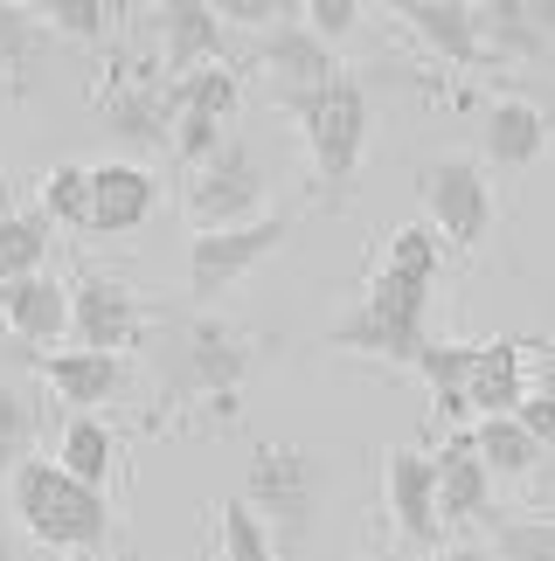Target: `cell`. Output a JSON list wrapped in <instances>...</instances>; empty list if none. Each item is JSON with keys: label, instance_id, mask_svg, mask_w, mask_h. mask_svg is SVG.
I'll return each instance as SVG.
<instances>
[{"label": "cell", "instance_id": "6da1fadb", "mask_svg": "<svg viewBox=\"0 0 555 561\" xmlns=\"http://www.w3.org/2000/svg\"><path fill=\"white\" fill-rule=\"evenodd\" d=\"M264 340L216 312H167L154 327V375H160V423L208 409L216 423H229L250 368H258Z\"/></svg>", "mask_w": 555, "mask_h": 561}, {"label": "cell", "instance_id": "7a4b0ae2", "mask_svg": "<svg viewBox=\"0 0 555 561\" xmlns=\"http://www.w3.org/2000/svg\"><path fill=\"white\" fill-rule=\"evenodd\" d=\"M8 506H14V520H21V534H29V541L70 554V561L98 554L104 541H112V500H104V492H91V485H77L56 458L14 465Z\"/></svg>", "mask_w": 555, "mask_h": 561}, {"label": "cell", "instance_id": "3957f363", "mask_svg": "<svg viewBox=\"0 0 555 561\" xmlns=\"http://www.w3.org/2000/svg\"><path fill=\"white\" fill-rule=\"evenodd\" d=\"M285 112L298 118V139H306V167L327 202H348V187L369 160V125H375V104H369V83L354 70H340L333 83L319 91H298V98H278Z\"/></svg>", "mask_w": 555, "mask_h": 561}, {"label": "cell", "instance_id": "277c9868", "mask_svg": "<svg viewBox=\"0 0 555 561\" xmlns=\"http://www.w3.org/2000/svg\"><path fill=\"white\" fill-rule=\"evenodd\" d=\"M431 291L438 285H423V277H403L382 264L369 277V291L354 298V312L348 319H333V347L340 354H369V360H389V368H417V354H423V319H431Z\"/></svg>", "mask_w": 555, "mask_h": 561}, {"label": "cell", "instance_id": "5b68a950", "mask_svg": "<svg viewBox=\"0 0 555 561\" xmlns=\"http://www.w3.org/2000/svg\"><path fill=\"white\" fill-rule=\"evenodd\" d=\"M319 500H327V465H319V450L285 444V437L250 450L243 506L271 527V541H285V548L306 541V534L319 527Z\"/></svg>", "mask_w": 555, "mask_h": 561}, {"label": "cell", "instance_id": "8992f818", "mask_svg": "<svg viewBox=\"0 0 555 561\" xmlns=\"http://www.w3.org/2000/svg\"><path fill=\"white\" fill-rule=\"evenodd\" d=\"M417 202H423V222L444 236V250H479L494 236V174L473 160V153H444V160H423L417 167Z\"/></svg>", "mask_w": 555, "mask_h": 561}, {"label": "cell", "instance_id": "52a82bcc", "mask_svg": "<svg viewBox=\"0 0 555 561\" xmlns=\"http://www.w3.org/2000/svg\"><path fill=\"white\" fill-rule=\"evenodd\" d=\"M188 222L202 229H237V222H258V215H271V174L264 160L250 153L243 139H229L216 160H202L195 174H188V194H181Z\"/></svg>", "mask_w": 555, "mask_h": 561}, {"label": "cell", "instance_id": "ba28073f", "mask_svg": "<svg viewBox=\"0 0 555 561\" xmlns=\"http://www.w3.org/2000/svg\"><path fill=\"white\" fill-rule=\"evenodd\" d=\"M285 236H292V215H278V208L258 215V222H237V229H202L195 243H188V298H195V312L229 298Z\"/></svg>", "mask_w": 555, "mask_h": 561}, {"label": "cell", "instance_id": "9c48e42d", "mask_svg": "<svg viewBox=\"0 0 555 561\" xmlns=\"http://www.w3.org/2000/svg\"><path fill=\"white\" fill-rule=\"evenodd\" d=\"M98 125L125 146V160L174 146V77L167 70H112L98 91Z\"/></svg>", "mask_w": 555, "mask_h": 561}, {"label": "cell", "instance_id": "30bf717a", "mask_svg": "<svg viewBox=\"0 0 555 561\" xmlns=\"http://www.w3.org/2000/svg\"><path fill=\"white\" fill-rule=\"evenodd\" d=\"M146 333H154V312H146V298L133 285H118V277H104V271H83L70 285V347L125 360Z\"/></svg>", "mask_w": 555, "mask_h": 561}, {"label": "cell", "instance_id": "8fae6325", "mask_svg": "<svg viewBox=\"0 0 555 561\" xmlns=\"http://www.w3.org/2000/svg\"><path fill=\"white\" fill-rule=\"evenodd\" d=\"M382 500H389V527L403 548H423L438 554L444 548V513H438V471H431V450L417 444H396L382 458Z\"/></svg>", "mask_w": 555, "mask_h": 561}, {"label": "cell", "instance_id": "7c38bea8", "mask_svg": "<svg viewBox=\"0 0 555 561\" xmlns=\"http://www.w3.org/2000/svg\"><path fill=\"white\" fill-rule=\"evenodd\" d=\"M160 35V70L167 77H195L208 62H229V21L208 0H167V8L146 14Z\"/></svg>", "mask_w": 555, "mask_h": 561}, {"label": "cell", "instance_id": "4fadbf2b", "mask_svg": "<svg viewBox=\"0 0 555 561\" xmlns=\"http://www.w3.org/2000/svg\"><path fill=\"white\" fill-rule=\"evenodd\" d=\"M154 208H160V181H154V167L146 160H98L91 167V236H133L154 222Z\"/></svg>", "mask_w": 555, "mask_h": 561}, {"label": "cell", "instance_id": "5bb4252c", "mask_svg": "<svg viewBox=\"0 0 555 561\" xmlns=\"http://www.w3.org/2000/svg\"><path fill=\"white\" fill-rule=\"evenodd\" d=\"M479 153H486V167H507V174L548 160L555 153V112H542L535 98H494L479 118Z\"/></svg>", "mask_w": 555, "mask_h": 561}, {"label": "cell", "instance_id": "9a60e30c", "mask_svg": "<svg viewBox=\"0 0 555 561\" xmlns=\"http://www.w3.org/2000/svg\"><path fill=\"white\" fill-rule=\"evenodd\" d=\"M0 327H8L21 347L56 354L70 340V285L56 271H35L21 285H0Z\"/></svg>", "mask_w": 555, "mask_h": 561}, {"label": "cell", "instance_id": "2e32d148", "mask_svg": "<svg viewBox=\"0 0 555 561\" xmlns=\"http://www.w3.org/2000/svg\"><path fill=\"white\" fill-rule=\"evenodd\" d=\"M258 62H264V77H271V91H278V98L319 91V83H333V77H340L333 49L306 28V21H298V8L278 21V28H264V35H258Z\"/></svg>", "mask_w": 555, "mask_h": 561}, {"label": "cell", "instance_id": "e0dca14e", "mask_svg": "<svg viewBox=\"0 0 555 561\" xmlns=\"http://www.w3.org/2000/svg\"><path fill=\"white\" fill-rule=\"evenodd\" d=\"M431 471H438V513H444V527H452V520H500L494 471L479 465L473 430H452L444 450H431Z\"/></svg>", "mask_w": 555, "mask_h": 561}, {"label": "cell", "instance_id": "ac0fdd59", "mask_svg": "<svg viewBox=\"0 0 555 561\" xmlns=\"http://www.w3.org/2000/svg\"><path fill=\"white\" fill-rule=\"evenodd\" d=\"M396 21L410 28L423 49H431L444 70H479L486 62V42H479V14L465 0H403Z\"/></svg>", "mask_w": 555, "mask_h": 561}, {"label": "cell", "instance_id": "d6986e66", "mask_svg": "<svg viewBox=\"0 0 555 561\" xmlns=\"http://www.w3.org/2000/svg\"><path fill=\"white\" fill-rule=\"evenodd\" d=\"M35 375L49 381V396L77 416L118 402L125 396V360L118 354H83V347H63V354H35Z\"/></svg>", "mask_w": 555, "mask_h": 561}, {"label": "cell", "instance_id": "ffe728a7", "mask_svg": "<svg viewBox=\"0 0 555 561\" xmlns=\"http://www.w3.org/2000/svg\"><path fill=\"white\" fill-rule=\"evenodd\" d=\"M465 402L473 416H514L528 402V347L514 333L500 340H479V360H473V381H465Z\"/></svg>", "mask_w": 555, "mask_h": 561}, {"label": "cell", "instance_id": "44dd1931", "mask_svg": "<svg viewBox=\"0 0 555 561\" xmlns=\"http://www.w3.org/2000/svg\"><path fill=\"white\" fill-rule=\"evenodd\" d=\"M473 360H479V340H423V354H417V375L438 402V423H452V430H465V416H473V402H465Z\"/></svg>", "mask_w": 555, "mask_h": 561}, {"label": "cell", "instance_id": "7402d4cb", "mask_svg": "<svg viewBox=\"0 0 555 561\" xmlns=\"http://www.w3.org/2000/svg\"><path fill=\"white\" fill-rule=\"evenodd\" d=\"M56 465L70 471L77 485L104 492V485H112V471H118V437H112V423H104V416H70V423H63V437H56Z\"/></svg>", "mask_w": 555, "mask_h": 561}, {"label": "cell", "instance_id": "603a6c76", "mask_svg": "<svg viewBox=\"0 0 555 561\" xmlns=\"http://www.w3.org/2000/svg\"><path fill=\"white\" fill-rule=\"evenodd\" d=\"M473 450H479V465L494 471V485H528L535 479V465L548 458V450L528 437V430L514 423V416H479V430H473Z\"/></svg>", "mask_w": 555, "mask_h": 561}, {"label": "cell", "instance_id": "cb8c5ba5", "mask_svg": "<svg viewBox=\"0 0 555 561\" xmlns=\"http://www.w3.org/2000/svg\"><path fill=\"white\" fill-rule=\"evenodd\" d=\"M479 14V42H486V62H535L548 56V42L535 28V14H528V0H486Z\"/></svg>", "mask_w": 555, "mask_h": 561}, {"label": "cell", "instance_id": "d4e9b609", "mask_svg": "<svg viewBox=\"0 0 555 561\" xmlns=\"http://www.w3.org/2000/svg\"><path fill=\"white\" fill-rule=\"evenodd\" d=\"M49 222L42 208H8L0 202V285H21V277L49 271Z\"/></svg>", "mask_w": 555, "mask_h": 561}, {"label": "cell", "instance_id": "484cf974", "mask_svg": "<svg viewBox=\"0 0 555 561\" xmlns=\"http://www.w3.org/2000/svg\"><path fill=\"white\" fill-rule=\"evenodd\" d=\"M237 104H243L237 62H208V70H195V77H174V112H188V118L229 125V118H237Z\"/></svg>", "mask_w": 555, "mask_h": 561}, {"label": "cell", "instance_id": "4316f807", "mask_svg": "<svg viewBox=\"0 0 555 561\" xmlns=\"http://www.w3.org/2000/svg\"><path fill=\"white\" fill-rule=\"evenodd\" d=\"M42 222L49 229H83L91 222V167L56 160L49 174H42Z\"/></svg>", "mask_w": 555, "mask_h": 561}, {"label": "cell", "instance_id": "83f0119b", "mask_svg": "<svg viewBox=\"0 0 555 561\" xmlns=\"http://www.w3.org/2000/svg\"><path fill=\"white\" fill-rule=\"evenodd\" d=\"M35 430H42V409L29 402V388L0 381V479H14V465L35 458Z\"/></svg>", "mask_w": 555, "mask_h": 561}, {"label": "cell", "instance_id": "f1b7e54d", "mask_svg": "<svg viewBox=\"0 0 555 561\" xmlns=\"http://www.w3.org/2000/svg\"><path fill=\"white\" fill-rule=\"evenodd\" d=\"M444 236L431 229V222H403L396 236H389V256H382V264L389 271H403V277H423V285H438V271H444Z\"/></svg>", "mask_w": 555, "mask_h": 561}, {"label": "cell", "instance_id": "f546056e", "mask_svg": "<svg viewBox=\"0 0 555 561\" xmlns=\"http://www.w3.org/2000/svg\"><path fill=\"white\" fill-rule=\"evenodd\" d=\"M35 21L70 35V42H104L112 21H125V8H104V0H49V8H35Z\"/></svg>", "mask_w": 555, "mask_h": 561}, {"label": "cell", "instance_id": "4dcf8cb0", "mask_svg": "<svg viewBox=\"0 0 555 561\" xmlns=\"http://www.w3.org/2000/svg\"><path fill=\"white\" fill-rule=\"evenodd\" d=\"M216 527H223V561H271V554H278L271 527H264V520H258V513H250L243 500H223Z\"/></svg>", "mask_w": 555, "mask_h": 561}, {"label": "cell", "instance_id": "1f68e13d", "mask_svg": "<svg viewBox=\"0 0 555 561\" xmlns=\"http://www.w3.org/2000/svg\"><path fill=\"white\" fill-rule=\"evenodd\" d=\"M42 62V21L35 8H0V77H29Z\"/></svg>", "mask_w": 555, "mask_h": 561}, {"label": "cell", "instance_id": "d6a6232c", "mask_svg": "<svg viewBox=\"0 0 555 561\" xmlns=\"http://www.w3.org/2000/svg\"><path fill=\"white\" fill-rule=\"evenodd\" d=\"M494 561H555V520H548V513L500 520L494 527Z\"/></svg>", "mask_w": 555, "mask_h": 561}, {"label": "cell", "instance_id": "836d02e7", "mask_svg": "<svg viewBox=\"0 0 555 561\" xmlns=\"http://www.w3.org/2000/svg\"><path fill=\"white\" fill-rule=\"evenodd\" d=\"M298 21H306V28L333 49V42H348L361 21H369V8H361V0H306V8H298Z\"/></svg>", "mask_w": 555, "mask_h": 561}, {"label": "cell", "instance_id": "e575fe53", "mask_svg": "<svg viewBox=\"0 0 555 561\" xmlns=\"http://www.w3.org/2000/svg\"><path fill=\"white\" fill-rule=\"evenodd\" d=\"M528 506H535V513H555V450L535 465V479H528Z\"/></svg>", "mask_w": 555, "mask_h": 561}, {"label": "cell", "instance_id": "d590c367", "mask_svg": "<svg viewBox=\"0 0 555 561\" xmlns=\"http://www.w3.org/2000/svg\"><path fill=\"white\" fill-rule=\"evenodd\" d=\"M423 561H494V548H479V541H444L438 554H423Z\"/></svg>", "mask_w": 555, "mask_h": 561}, {"label": "cell", "instance_id": "8d00e7d4", "mask_svg": "<svg viewBox=\"0 0 555 561\" xmlns=\"http://www.w3.org/2000/svg\"><path fill=\"white\" fill-rule=\"evenodd\" d=\"M528 14H535V28H542V42L555 49V0H528Z\"/></svg>", "mask_w": 555, "mask_h": 561}, {"label": "cell", "instance_id": "74e56055", "mask_svg": "<svg viewBox=\"0 0 555 561\" xmlns=\"http://www.w3.org/2000/svg\"><path fill=\"white\" fill-rule=\"evenodd\" d=\"M0 561H21V554H14V541H8V534H0Z\"/></svg>", "mask_w": 555, "mask_h": 561}, {"label": "cell", "instance_id": "f35d334b", "mask_svg": "<svg viewBox=\"0 0 555 561\" xmlns=\"http://www.w3.org/2000/svg\"><path fill=\"white\" fill-rule=\"evenodd\" d=\"M118 561H160V554H118Z\"/></svg>", "mask_w": 555, "mask_h": 561}]
</instances>
